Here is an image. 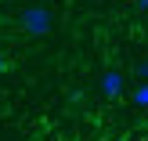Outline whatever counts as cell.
<instances>
[{
    "instance_id": "cell-1",
    "label": "cell",
    "mask_w": 148,
    "mask_h": 141,
    "mask_svg": "<svg viewBox=\"0 0 148 141\" xmlns=\"http://www.w3.org/2000/svg\"><path fill=\"white\" fill-rule=\"evenodd\" d=\"M18 25H22V33H25V36L40 40V36H47L51 29H54V11L43 7V4H29V7H22Z\"/></svg>"
},
{
    "instance_id": "cell-2",
    "label": "cell",
    "mask_w": 148,
    "mask_h": 141,
    "mask_svg": "<svg viewBox=\"0 0 148 141\" xmlns=\"http://www.w3.org/2000/svg\"><path fill=\"white\" fill-rule=\"evenodd\" d=\"M123 87H127V76H123L119 69L101 72V94H105V98H119V94H123Z\"/></svg>"
},
{
    "instance_id": "cell-3",
    "label": "cell",
    "mask_w": 148,
    "mask_h": 141,
    "mask_svg": "<svg viewBox=\"0 0 148 141\" xmlns=\"http://www.w3.org/2000/svg\"><path fill=\"white\" fill-rule=\"evenodd\" d=\"M130 101H134L137 109H148V83H141V87H134V91H130Z\"/></svg>"
},
{
    "instance_id": "cell-4",
    "label": "cell",
    "mask_w": 148,
    "mask_h": 141,
    "mask_svg": "<svg viewBox=\"0 0 148 141\" xmlns=\"http://www.w3.org/2000/svg\"><path fill=\"white\" fill-rule=\"evenodd\" d=\"M134 72H137V80H141V83H148V58H141V62L134 65Z\"/></svg>"
},
{
    "instance_id": "cell-5",
    "label": "cell",
    "mask_w": 148,
    "mask_h": 141,
    "mask_svg": "<svg viewBox=\"0 0 148 141\" xmlns=\"http://www.w3.org/2000/svg\"><path fill=\"white\" fill-rule=\"evenodd\" d=\"M7 72V54H0V76Z\"/></svg>"
},
{
    "instance_id": "cell-6",
    "label": "cell",
    "mask_w": 148,
    "mask_h": 141,
    "mask_svg": "<svg viewBox=\"0 0 148 141\" xmlns=\"http://www.w3.org/2000/svg\"><path fill=\"white\" fill-rule=\"evenodd\" d=\"M137 4V11H148V0H134Z\"/></svg>"
}]
</instances>
